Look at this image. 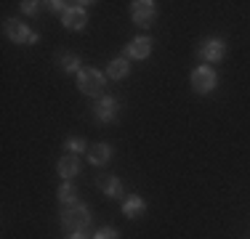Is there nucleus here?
I'll use <instances>...</instances> for the list:
<instances>
[{
    "label": "nucleus",
    "mask_w": 250,
    "mask_h": 239,
    "mask_svg": "<svg viewBox=\"0 0 250 239\" xmlns=\"http://www.w3.org/2000/svg\"><path fill=\"white\" fill-rule=\"evenodd\" d=\"M91 207L88 205H72V207H67V210L62 213V229H67V231H85L88 226H91Z\"/></svg>",
    "instance_id": "nucleus-1"
},
{
    "label": "nucleus",
    "mask_w": 250,
    "mask_h": 239,
    "mask_svg": "<svg viewBox=\"0 0 250 239\" xmlns=\"http://www.w3.org/2000/svg\"><path fill=\"white\" fill-rule=\"evenodd\" d=\"M125 53H128L130 59H139V61H144V59L152 56V38H146V35H139V38H133L125 48Z\"/></svg>",
    "instance_id": "nucleus-9"
},
{
    "label": "nucleus",
    "mask_w": 250,
    "mask_h": 239,
    "mask_svg": "<svg viewBox=\"0 0 250 239\" xmlns=\"http://www.w3.org/2000/svg\"><path fill=\"white\" fill-rule=\"evenodd\" d=\"M93 239H120V231L115 229V226H104V229H99Z\"/></svg>",
    "instance_id": "nucleus-18"
},
{
    "label": "nucleus",
    "mask_w": 250,
    "mask_h": 239,
    "mask_svg": "<svg viewBox=\"0 0 250 239\" xmlns=\"http://www.w3.org/2000/svg\"><path fill=\"white\" fill-rule=\"evenodd\" d=\"M128 72H130L128 59L117 56V59H112L109 67H106V77H109V80H125V77H128Z\"/></svg>",
    "instance_id": "nucleus-13"
},
{
    "label": "nucleus",
    "mask_w": 250,
    "mask_h": 239,
    "mask_svg": "<svg viewBox=\"0 0 250 239\" xmlns=\"http://www.w3.org/2000/svg\"><path fill=\"white\" fill-rule=\"evenodd\" d=\"M104 82H106V77L93 67H85V69L77 72V88H80L85 96H101Z\"/></svg>",
    "instance_id": "nucleus-2"
},
{
    "label": "nucleus",
    "mask_w": 250,
    "mask_h": 239,
    "mask_svg": "<svg viewBox=\"0 0 250 239\" xmlns=\"http://www.w3.org/2000/svg\"><path fill=\"white\" fill-rule=\"evenodd\" d=\"M157 16V5L154 0H136L130 3V19H133L136 27H149Z\"/></svg>",
    "instance_id": "nucleus-6"
},
{
    "label": "nucleus",
    "mask_w": 250,
    "mask_h": 239,
    "mask_svg": "<svg viewBox=\"0 0 250 239\" xmlns=\"http://www.w3.org/2000/svg\"><path fill=\"white\" fill-rule=\"evenodd\" d=\"M123 112V104L117 96H101L96 101V106H93V115H96V122H115L117 115Z\"/></svg>",
    "instance_id": "nucleus-4"
},
{
    "label": "nucleus",
    "mask_w": 250,
    "mask_h": 239,
    "mask_svg": "<svg viewBox=\"0 0 250 239\" xmlns=\"http://www.w3.org/2000/svg\"><path fill=\"white\" fill-rule=\"evenodd\" d=\"M64 149H67L69 154H83L88 146H85V141H83V139H77V136H69V139L64 141Z\"/></svg>",
    "instance_id": "nucleus-17"
},
{
    "label": "nucleus",
    "mask_w": 250,
    "mask_h": 239,
    "mask_svg": "<svg viewBox=\"0 0 250 239\" xmlns=\"http://www.w3.org/2000/svg\"><path fill=\"white\" fill-rule=\"evenodd\" d=\"M59 69H64V72H80V56L77 53H62L59 56Z\"/></svg>",
    "instance_id": "nucleus-16"
},
{
    "label": "nucleus",
    "mask_w": 250,
    "mask_h": 239,
    "mask_svg": "<svg viewBox=\"0 0 250 239\" xmlns=\"http://www.w3.org/2000/svg\"><path fill=\"white\" fill-rule=\"evenodd\" d=\"M99 189L104 191L106 197H112V199H115V197H123V181L117 176H101L99 178Z\"/></svg>",
    "instance_id": "nucleus-14"
},
{
    "label": "nucleus",
    "mask_w": 250,
    "mask_h": 239,
    "mask_svg": "<svg viewBox=\"0 0 250 239\" xmlns=\"http://www.w3.org/2000/svg\"><path fill=\"white\" fill-rule=\"evenodd\" d=\"M112 159V146L109 143H93L88 149V162L91 165H106Z\"/></svg>",
    "instance_id": "nucleus-11"
},
{
    "label": "nucleus",
    "mask_w": 250,
    "mask_h": 239,
    "mask_svg": "<svg viewBox=\"0 0 250 239\" xmlns=\"http://www.w3.org/2000/svg\"><path fill=\"white\" fill-rule=\"evenodd\" d=\"M146 213V202L144 197H128V199L123 202V215L125 218H141V215Z\"/></svg>",
    "instance_id": "nucleus-12"
},
{
    "label": "nucleus",
    "mask_w": 250,
    "mask_h": 239,
    "mask_svg": "<svg viewBox=\"0 0 250 239\" xmlns=\"http://www.w3.org/2000/svg\"><path fill=\"white\" fill-rule=\"evenodd\" d=\"M21 11H24L27 16H35L40 11V3H35V0H24V3H21Z\"/></svg>",
    "instance_id": "nucleus-19"
},
{
    "label": "nucleus",
    "mask_w": 250,
    "mask_h": 239,
    "mask_svg": "<svg viewBox=\"0 0 250 239\" xmlns=\"http://www.w3.org/2000/svg\"><path fill=\"white\" fill-rule=\"evenodd\" d=\"M56 170H59V176L62 178H75V176H80V159L75 157V154H62L59 157V162H56Z\"/></svg>",
    "instance_id": "nucleus-10"
},
{
    "label": "nucleus",
    "mask_w": 250,
    "mask_h": 239,
    "mask_svg": "<svg viewBox=\"0 0 250 239\" xmlns=\"http://www.w3.org/2000/svg\"><path fill=\"white\" fill-rule=\"evenodd\" d=\"M62 24H64L67 29H72V32H80V29L88 24L85 8H80V5H69V8L62 14Z\"/></svg>",
    "instance_id": "nucleus-8"
},
{
    "label": "nucleus",
    "mask_w": 250,
    "mask_h": 239,
    "mask_svg": "<svg viewBox=\"0 0 250 239\" xmlns=\"http://www.w3.org/2000/svg\"><path fill=\"white\" fill-rule=\"evenodd\" d=\"M189 82H192V88L197 93H210L213 88L218 85V75H216V69H210L208 64H202V67H197L192 72Z\"/></svg>",
    "instance_id": "nucleus-5"
},
{
    "label": "nucleus",
    "mask_w": 250,
    "mask_h": 239,
    "mask_svg": "<svg viewBox=\"0 0 250 239\" xmlns=\"http://www.w3.org/2000/svg\"><path fill=\"white\" fill-rule=\"evenodd\" d=\"M51 11L53 14H64V11H67V3H62V0H51Z\"/></svg>",
    "instance_id": "nucleus-20"
},
{
    "label": "nucleus",
    "mask_w": 250,
    "mask_h": 239,
    "mask_svg": "<svg viewBox=\"0 0 250 239\" xmlns=\"http://www.w3.org/2000/svg\"><path fill=\"white\" fill-rule=\"evenodd\" d=\"M69 239H88V237H85V231H75V234L69 237Z\"/></svg>",
    "instance_id": "nucleus-21"
},
{
    "label": "nucleus",
    "mask_w": 250,
    "mask_h": 239,
    "mask_svg": "<svg viewBox=\"0 0 250 239\" xmlns=\"http://www.w3.org/2000/svg\"><path fill=\"white\" fill-rule=\"evenodd\" d=\"M200 56L205 59L208 64L224 61V56H226V43H224L221 38H208L205 43L200 45Z\"/></svg>",
    "instance_id": "nucleus-7"
},
{
    "label": "nucleus",
    "mask_w": 250,
    "mask_h": 239,
    "mask_svg": "<svg viewBox=\"0 0 250 239\" xmlns=\"http://www.w3.org/2000/svg\"><path fill=\"white\" fill-rule=\"evenodd\" d=\"M5 35H8V40H11V43H16V45H35V43H40V35H35L24 21H16V19L5 21Z\"/></svg>",
    "instance_id": "nucleus-3"
},
{
    "label": "nucleus",
    "mask_w": 250,
    "mask_h": 239,
    "mask_svg": "<svg viewBox=\"0 0 250 239\" xmlns=\"http://www.w3.org/2000/svg\"><path fill=\"white\" fill-rule=\"evenodd\" d=\"M56 197H59V202H62V205H77V189H75V183H62V186H59V191H56Z\"/></svg>",
    "instance_id": "nucleus-15"
}]
</instances>
